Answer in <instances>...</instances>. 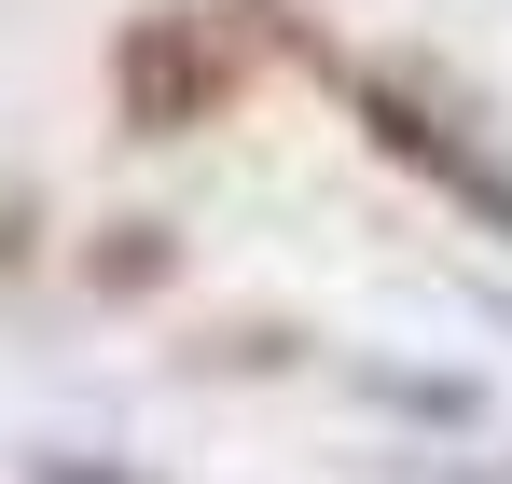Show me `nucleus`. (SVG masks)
<instances>
[{
	"label": "nucleus",
	"instance_id": "nucleus-1",
	"mask_svg": "<svg viewBox=\"0 0 512 484\" xmlns=\"http://www.w3.org/2000/svg\"><path fill=\"white\" fill-rule=\"evenodd\" d=\"M305 70L346 97V125L402 166V180H429L457 222L512 236V139L471 111V83H457V70H416V56H346V42H305Z\"/></svg>",
	"mask_w": 512,
	"mask_h": 484
},
{
	"label": "nucleus",
	"instance_id": "nucleus-2",
	"mask_svg": "<svg viewBox=\"0 0 512 484\" xmlns=\"http://www.w3.org/2000/svg\"><path fill=\"white\" fill-rule=\"evenodd\" d=\"M111 97H125V139H194L208 111H236V14L139 0L111 42Z\"/></svg>",
	"mask_w": 512,
	"mask_h": 484
}]
</instances>
